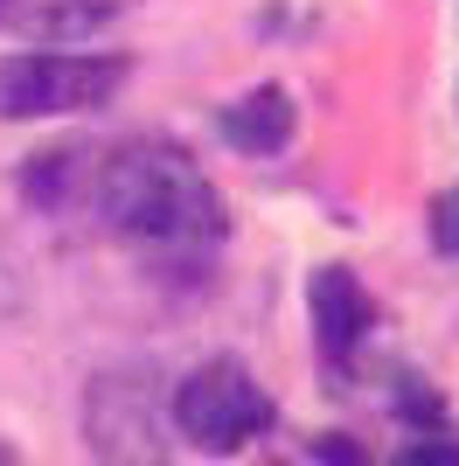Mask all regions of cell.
<instances>
[{
  "label": "cell",
  "instance_id": "obj_1",
  "mask_svg": "<svg viewBox=\"0 0 459 466\" xmlns=\"http://www.w3.org/2000/svg\"><path fill=\"white\" fill-rule=\"evenodd\" d=\"M91 202L105 216V237L153 265H202L230 237V209L216 181L195 167L174 139H126L97 160Z\"/></svg>",
  "mask_w": 459,
  "mask_h": 466
},
{
  "label": "cell",
  "instance_id": "obj_2",
  "mask_svg": "<svg viewBox=\"0 0 459 466\" xmlns=\"http://www.w3.org/2000/svg\"><path fill=\"white\" fill-rule=\"evenodd\" d=\"M168 418H174V431L202 452H244L250 439H265V431L279 425V404L265 397V383H258L244 362L216 355V362L189 370L168 390Z\"/></svg>",
  "mask_w": 459,
  "mask_h": 466
},
{
  "label": "cell",
  "instance_id": "obj_3",
  "mask_svg": "<svg viewBox=\"0 0 459 466\" xmlns=\"http://www.w3.org/2000/svg\"><path fill=\"white\" fill-rule=\"evenodd\" d=\"M133 77L126 56H84L42 42L36 56H0V118H70L112 105L118 84Z\"/></svg>",
  "mask_w": 459,
  "mask_h": 466
},
{
  "label": "cell",
  "instance_id": "obj_4",
  "mask_svg": "<svg viewBox=\"0 0 459 466\" xmlns=\"http://www.w3.org/2000/svg\"><path fill=\"white\" fill-rule=\"evenodd\" d=\"M168 404L153 370H105L84 397V431L97 460H168Z\"/></svg>",
  "mask_w": 459,
  "mask_h": 466
},
{
  "label": "cell",
  "instance_id": "obj_5",
  "mask_svg": "<svg viewBox=\"0 0 459 466\" xmlns=\"http://www.w3.org/2000/svg\"><path fill=\"white\" fill-rule=\"evenodd\" d=\"M306 307H313V349H321L327 370L342 376L355 362V349L376 334V299H369V286L348 265H321L313 286H306Z\"/></svg>",
  "mask_w": 459,
  "mask_h": 466
},
{
  "label": "cell",
  "instance_id": "obj_6",
  "mask_svg": "<svg viewBox=\"0 0 459 466\" xmlns=\"http://www.w3.org/2000/svg\"><path fill=\"white\" fill-rule=\"evenodd\" d=\"M112 21H118V0H15V7H7V28H0V35L76 49L84 35L112 28Z\"/></svg>",
  "mask_w": 459,
  "mask_h": 466
},
{
  "label": "cell",
  "instance_id": "obj_7",
  "mask_svg": "<svg viewBox=\"0 0 459 466\" xmlns=\"http://www.w3.org/2000/svg\"><path fill=\"white\" fill-rule=\"evenodd\" d=\"M223 139L237 147V154H250V160L286 154V139H292V91L258 84L250 97H237V105L223 112Z\"/></svg>",
  "mask_w": 459,
  "mask_h": 466
},
{
  "label": "cell",
  "instance_id": "obj_8",
  "mask_svg": "<svg viewBox=\"0 0 459 466\" xmlns=\"http://www.w3.org/2000/svg\"><path fill=\"white\" fill-rule=\"evenodd\" d=\"M84 147H49V154H36L28 167H21V188H28V202H42V209H63L76 195V181H84Z\"/></svg>",
  "mask_w": 459,
  "mask_h": 466
},
{
  "label": "cell",
  "instance_id": "obj_9",
  "mask_svg": "<svg viewBox=\"0 0 459 466\" xmlns=\"http://www.w3.org/2000/svg\"><path fill=\"white\" fill-rule=\"evenodd\" d=\"M432 244H439V258H459V181L432 202Z\"/></svg>",
  "mask_w": 459,
  "mask_h": 466
},
{
  "label": "cell",
  "instance_id": "obj_10",
  "mask_svg": "<svg viewBox=\"0 0 459 466\" xmlns=\"http://www.w3.org/2000/svg\"><path fill=\"white\" fill-rule=\"evenodd\" d=\"M403 466H459V439L432 431V439H418V446H403Z\"/></svg>",
  "mask_w": 459,
  "mask_h": 466
},
{
  "label": "cell",
  "instance_id": "obj_11",
  "mask_svg": "<svg viewBox=\"0 0 459 466\" xmlns=\"http://www.w3.org/2000/svg\"><path fill=\"white\" fill-rule=\"evenodd\" d=\"M397 410H411L418 425H439V397L424 390V376H403V390H397Z\"/></svg>",
  "mask_w": 459,
  "mask_h": 466
},
{
  "label": "cell",
  "instance_id": "obj_12",
  "mask_svg": "<svg viewBox=\"0 0 459 466\" xmlns=\"http://www.w3.org/2000/svg\"><path fill=\"white\" fill-rule=\"evenodd\" d=\"M313 452H321V460H362V446H342V439H321Z\"/></svg>",
  "mask_w": 459,
  "mask_h": 466
},
{
  "label": "cell",
  "instance_id": "obj_13",
  "mask_svg": "<svg viewBox=\"0 0 459 466\" xmlns=\"http://www.w3.org/2000/svg\"><path fill=\"white\" fill-rule=\"evenodd\" d=\"M7 7H15V0H0V28H7Z\"/></svg>",
  "mask_w": 459,
  "mask_h": 466
}]
</instances>
